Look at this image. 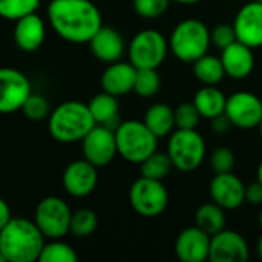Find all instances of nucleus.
I'll list each match as a JSON object with an SVG mask.
<instances>
[{
	"label": "nucleus",
	"instance_id": "nucleus-1",
	"mask_svg": "<svg viewBox=\"0 0 262 262\" xmlns=\"http://www.w3.org/2000/svg\"><path fill=\"white\" fill-rule=\"evenodd\" d=\"M48 18L52 29L72 43H89L103 26L100 9L91 0H51Z\"/></svg>",
	"mask_w": 262,
	"mask_h": 262
},
{
	"label": "nucleus",
	"instance_id": "nucleus-2",
	"mask_svg": "<svg viewBox=\"0 0 262 262\" xmlns=\"http://www.w3.org/2000/svg\"><path fill=\"white\" fill-rule=\"evenodd\" d=\"M45 236L34 221L11 218L0 230V252L8 262L38 261Z\"/></svg>",
	"mask_w": 262,
	"mask_h": 262
},
{
	"label": "nucleus",
	"instance_id": "nucleus-3",
	"mask_svg": "<svg viewBox=\"0 0 262 262\" xmlns=\"http://www.w3.org/2000/svg\"><path fill=\"white\" fill-rule=\"evenodd\" d=\"M89 106L81 101H64L49 114V134L60 143L81 141L95 126Z\"/></svg>",
	"mask_w": 262,
	"mask_h": 262
},
{
	"label": "nucleus",
	"instance_id": "nucleus-4",
	"mask_svg": "<svg viewBox=\"0 0 262 262\" xmlns=\"http://www.w3.org/2000/svg\"><path fill=\"white\" fill-rule=\"evenodd\" d=\"M210 29L198 18L180 21L169 38V51L183 63H193L210 48Z\"/></svg>",
	"mask_w": 262,
	"mask_h": 262
},
{
	"label": "nucleus",
	"instance_id": "nucleus-5",
	"mask_svg": "<svg viewBox=\"0 0 262 262\" xmlns=\"http://www.w3.org/2000/svg\"><path fill=\"white\" fill-rule=\"evenodd\" d=\"M117 150L129 163L140 164L158 147V138L144 124V121L127 120L115 129Z\"/></svg>",
	"mask_w": 262,
	"mask_h": 262
},
{
	"label": "nucleus",
	"instance_id": "nucleus-6",
	"mask_svg": "<svg viewBox=\"0 0 262 262\" xmlns=\"http://www.w3.org/2000/svg\"><path fill=\"white\" fill-rule=\"evenodd\" d=\"M206 141L196 129H175L167 143V155L175 169L196 170L206 158Z\"/></svg>",
	"mask_w": 262,
	"mask_h": 262
},
{
	"label": "nucleus",
	"instance_id": "nucleus-7",
	"mask_svg": "<svg viewBox=\"0 0 262 262\" xmlns=\"http://www.w3.org/2000/svg\"><path fill=\"white\" fill-rule=\"evenodd\" d=\"M169 52V40L157 29L140 31L129 45V61L137 69H158Z\"/></svg>",
	"mask_w": 262,
	"mask_h": 262
},
{
	"label": "nucleus",
	"instance_id": "nucleus-8",
	"mask_svg": "<svg viewBox=\"0 0 262 262\" xmlns=\"http://www.w3.org/2000/svg\"><path fill=\"white\" fill-rule=\"evenodd\" d=\"M129 201L140 216L157 218L167 209L169 193L163 181L140 177L129 189Z\"/></svg>",
	"mask_w": 262,
	"mask_h": 262
},
{
	"label": "nucleus",
	"instance_id": "nucleus-9",
	"mask_svg": "<svg viewBox=\"0 0 262 262\" xmlns=\"http://www.w3.org/2000/svg\"><path fill=\"white\" fill-rule=\"evenodd\" d=\"M71 216L72 212L66 201L58 196H46L35 207L34 223L45 238L60 239L69 233Z\"/></svg>",
	"mask_w": 262,
	"mask_h": 262
},
{
	"label": "nucleus",
	"instance_id": "nucleus-10",
	"mask_svg": "<svg viewBox=\"0 0 262 262\" xmlns=\"http://www.w3.org/2000/svg\"><path fill=\"white\" fill-rule=\"evenodd\" d=\"M81 149L84 160L95 167H104L111 164L118 154L115 130L103 124H95L81 140Z\"/></svg>",
	"mask_w": 262,
	"mask_h": 262
},
{
	"label": "nucleus",
	"instance_id": "nucleus-11",
	"mask_svg": "<svg viewBox=\"0 0 262 262\" xmlns=\"http://www.w3.org/2000/svg\"><path fill=\"white\" fill-rule=\"evenodd\" d=\"M224 112L235 127L255 129L262 120V100L252 92L239 91L227 97Z\"/></svg>",
	"mask_w": 262,
	"mask_h": 262
},
{
	"label": "nucleus",
	"instance_id": "nucleus-12",
	"mask_svg": "<svg viewBox=\"0 0 262 262\" xmlns=\"http://www.w3.org/2000/svg\"><path fill=\"white\" fill-rule=\"evenodd\" d=\"M31 95L28 77L14 68H0V114L20 111Z\"/></svg>",
	"mask_w": 262,
	"mask_h": 262
},
{
	"label": "nucleus",
	"instance_id": "nucleus-13",
	"mask_svg": "<svg viewBox=\"0 0 262 262\" xmlns=\"http://www.w3.org/2000/svg\"><path fill=\"white\" fill-rule=\"evenodd\" d=\"M249 244L235 230H221L210 236L209 259L212 262H244L249 259Z\"/></svg>",
	"mask_w": 262,
	"mask_h": 262
},
{
	"label": "nucleus",
	"instance_id": "nucleus-14",
	"mask_svg": "<svg viewBox=\"0 0 262 262\" xmlns=\"http://www.w3.org/2000/svg\"><path fill=\"white\" fill-rule=\"evenodd\" d=\"M210 198L224 210H235L246 203V184L233 173H215L209 186Z\"/></svg>",
	"mask_w": 262,
	"mask_h": 262
},
{
	"label": "nucleus",
	"instance_id": "nucleus-15",
	"mask_svg": "<svg viewBox=\"0 0 262 262\" xmlns=\"http://www.w3.org/2000/svg\"><path fill=\"white\" fill-rule=\"evenodd\" d=\"M98 167L88 160H77L68 164L63 173L64 190L75 198H84L91 195L98 184Z\"/></svg>",
	"mask_w": 262,
	"mask_h": 262
},
{
	"label": "nucleus",
	"instance_id": "nucleus-16",
	"mask_svg": "<svg viewBox=\"0 0 262 262\" xmlns=\"http://www.w3.org/2000/svg\"><path fill=\"white\" fill-rule=\"evenodd\" d=\"M233 28L238 41L252 49L262 46V3L252 0L246 3L236 14Z\"/></svg>",
	"mask_w": 262,
	"mask_h": 262
},
{
	"label": "nucleus",
	"instance_id": "nucleus-17",
	"mask_svg": "<svg viewBox=\"0 0 262 262\" xmlns=\"http://www.w3.org/2000/svg\"><path fill=\"white\" fill-rule=\"evenodd\" d=\"M210 235L200 227L184 229L175 241V255L183 262H203L209 259Z\"/></svg>",
	"mask_w": 262,
	"mask_h": 262
},
{
	"label": "nucleus",
	"instance_id": "nucleus-18",
	"mask_svg": "<svg viewBox=\"0 0 262 262\" xmlns=\"http://www.w3.org/2000/svg\"><path fill=\"white\" fill-rule=\"evenodd\" d=\"M221 61L226 71V75L233 80L247 78L255 68L253 49L241 41H235L230 46L221 49Z\"/></svg>",
	"mask_w": 262,
	"mask_h": 262
},
{
	"label": "nucleus",
	"instance_id": "nucleus-19",
	"mask_svg": "<svg viewBox=\"0 0 262 262\" xmlns=\"http://www.w3.org/2000/svg\"><path fill=\"white\" fill-rule=\"evenodd\" d=\"M137 68L129 61H114L104 69L101 75V88L104 92L112 94L115 97L126 95L134 91Z\"/></svg>",
	"mask_w": 262,
	"mask_h": 262
},
{
	"label": "nucleus",
	"instance_id": "nucleus-20",
	"mask_svg": "<svg viewBox=\"0 0 262 262\" xmlns=\"http://www.w3.org/2000/svg\"><path fill=\"white\" fill-rule=\"evenodd\" d=\"M89 45L92 54L104 63L118 61L124 54V40L121 34L111 26H101L91 38Z\"/></svg>",
	"mask_w": 262,
	"mask_h": 262
},
{
	"label": "nucleus",
	"instance_id": "nucleus-21",
	"mask_svg": "<svg viewBox=\"0 0 262 262\" xmlns=\"http://www.w3.org/2000/svg\"><path fill=\"white\" fill-rule=\"evenodd\" d=\"M45 34H46L45 21L35 12L15 20L14 40L21 51L32 52L38 49L45 40Z\"/></svg>",
	"mask_w": 262,
	"mask_h": 262
},
{
	"label": "nucleus",
	"instance_id": "nucleus-22",
	"mask_svg": "<svg viewBox=\"0 0 262 262\" xmlns=\"http://www.w3.org/2000/svg\"><path fill=\"white\" fill-rule=\"evenodd\" d=\"M89 111L95 120L97 124H103L107 126L111 129H117L118 123V101L117 97L107 92H101L97 94L95 97H92V100L88 103Z\"/></svg>",
	"mask_w": 262,
	"mask_h": 262
},
{
	"label": "nucleus",
	"instance_id": "nucleus-23",
	"mask_svg": "<svg viewBox=\"0 0 262 262\" xmlns=\"http://www.w3.org/2000/svg\"><path fill=\"white\" fill-rule=\"evenodd\" d=\"M143 121L160 140L175 130V111L169 104L157 103L146 111Z\"/></svg>",
	"mask_w": 262,
	"mask_h": 262
},
{
	"label": "nucleus",
	"instance_id": "nucleus-24",
	"mask_svg": "<svg viewBox=\"0 0 262 262\" xmlns=\"http://www.w3.org/2000/svg\"><path fill=\"white\" fill-rule=\"evenodd\" d=\"M193 103L203 118L212 120L226 111L227 97L216 86H203L193 97Z\"/></svg>",
	"mask_w": 262,
	"mask_h": 262
},
{
	"label": "nucleus",
	"instance_id": "nucleus-25",
	"mask_svg": "<svg viewBox=\"0 0 262 262\" xmlns=\"http://www.w3.org/2000/svg\"><path fill=\"white\" fill-rule=\"evenodd\" d=\"M226 224H227L226 210L213 201L200 206L195 212V226L210 236L224 230Z\"/></svg>",
	"mask_w": 262,
	"mask_h": 262
},
{
	"label": "nucleus",
	"instance_id": "nucleus-26",
	"mask_svg": "<svg viewBox=\"0 0 262 262\" xmlns=\"http://www.w3.org/2000/svg\"><path fill=\"white\" fill-rule=\"evenodd\" d=\"M192 64H193L195 78L204 86H216L226 77V71L220 57L206 54L196 61H193Z\"/></svg>",
	"mask_w": 262,
	"mask_h": 262
},
{
	"label": "nucleus",
	"instance_id": "nucleus-27",
	"mask_svg": "<svg viewBox=\"0 0 262 262\" xmlns=\"http://www.w3.org/2000/svg\"><path fill=\"white\" fill-rule=\"evenodd\" d=\"M172 169H173V164H172L167 152L164 154V152L155 150L144 161L140 163L141 177H146L150 180H158V181H163L170 173Z\"/></svg>",
	"mask_w": 262,
	"mask_h": 262
},
{
	"label": "nucleus",
	"instance_id": "nucleus-28",
	"mask_svg": "<svg viewBox=\"0 0 262 262\" xmlns=\"http://www.w3.org/2000/svg\"><path fill=\"white\" fill-rule=\"evenodd\" d=\"M97 226H98V218L94 210L78 209V210L72 212L69 233H72L74 236H78V238H86L97 230Z\"/></svg>",
	"mask_w": 262,
	"mask_h": 262
},
{
	"label": "nucleus",
	"instance_id": "nucleus-29",
	"mask_svg": "<svg viewBox=\"0 0 262 262\" xmlns=\"http://www.w3.org/2000/svg\"><path fill=\"white\" fill-rule=\"evenodd\" d=\"M77 259L78 256L75 250L69 244L58 239H52L51 243L45 244L38 256L40 262H77Z\"/></svg>",
	"mask_w": 262,
	"mask_h": 262
},
{
	"label": "nucleus",
	"instance_id": "nucleus-30",
	"mask_svg": "<svg viewBox=\"0 0 262 262\" xmlns=\"http://www.w3.org/2000/svg\"><path fill=\"white\" fill-rule=\"evenodd\" d=\"M161 88V78L157 69H137L134 92L143 98L154 97Z\"/></svg>",
	"mask_w": 262,
	"mask_h": 262
},
{
	"label": "nucleus",
	"instance_id": "nucleus-31",
	"mask_svg": "<svg viewBox=\"0 0 262 262\" xmlns=\"http://www.w3.org/2000/svg\"><path fill=\"white\" fill-rule=\"evenodd\" d=\"M38 6L40 0H0V17L15 21L35 12Z\"/></svg>",
	"mask_w": 262,
	"mask_h": 262
},
{
	"label": "nucleus",
	"instance_id": "nucleus-32",
	"mask_svg": "<svg viewBox=\"0 0 262 262\" xmlns=\"http://www.w3.org/2000/svg\"><path fill=\"white\" fill-rule=\"evenodd\" d=\"M175 111V129H196L203 118L193 101L181 103Z\"/></svg>",
	"mask_w": 262,
	"mask_h": 262
},
{
	"label": "nucleus",
	"instance_id": "nucleus-33",
	"mask_svg": "<svg viewBox=\"0 0 262 262\" xmlns=\"http://www.w3.org/2000/svg\"><path fill=\"white\" fill-rule=\"evenodd\" d=\"M23 114L26 115V118L34 120V121H40L49 117L51 114V106L48 98H45L40 94H32L26 98L23 107H21Z\"/></svg>",
	"mask_w": 262,
	"mask_h": 262
},
{
	"label": "nucleus",
	"instance_id": "nucleus-34",
	"mask_svg": "<svg viewBox=\"0 0 262 262\" xmlns=\"http://www.w3.org/2000/svg\"><path fill=\"white\" fill-rule=\"evenodd\" d=\"M172 0H134L135 12L147 20H154L161 17L170 6Z\"/></svg>",
	"mask_w": 262,
	"mask_h": 262
},
{
	"label": "nucleus",
	"instance_id": "nucleus-35",
	"mask_svg": "<svg viewBox=\"0 0 262 262\" xmlns=\"http://www.w3.org/2000/svg\"><path fill=\"white\" fill-rule=\"evenodd\" d=\"M235 154L230 147H216L210 155V167L215 173H227L235 167Z\"/></svg>",
	"mask_w": 262,
	"mask_h": 262
},
{
	"label": "nucleus",
	"instance_id": "nucleus-36",
	"mask_svg": "<svg viewBox=\"0 0 262 262\" xmlns=\"http://www.w3.org/2000/svg\"><path fill=\"white\" fill-rule=\"evenodd\" d=\"M238 38H236V32H235L233 25L220 23L213 29H210V41H212V45H215L220 49L230 46Z\"/></svg>",
	"mask_w": 262,
	"mask_h": 262
},
{
	"label": "nucleus",
	"instance_id": "nucleus-37",
	"mask_svg": "<svg viewBox=\"0 0 262 262\" xmlns=\"http://www.w3.org/2000/svg\"><path fill=\"white\" fill-rule=\"evenodd\" d=\"M246 203H250L252 206H262V184L258 180L246 186Z\"/></svg>",
	"mask_w": 262,
	"mask_h": 262
},
{
	"label": "nucleus",
	"instance_id": "nucleus-38",
	"mask_svg": "<svg viewBox=\"0 0 262 262\" xmlns=\"http://www.w3.org/2000/svg\"><path fill=\"white\" fill-rule=\"evenodd\" d=\"M232 126H233V124H232V121L229 120V117L226 115V112H223V114H220V115H216V117H213V118L210 120V127H212V130L216 132V134H226V132L230 130Z\"/></svg>",
	"mask_w": 262,
	"mask_h": 262
},
{
	"label": "nucleus",
	"instance_id": "nucleus-39",
	"mask_svg": "<svg viewBox=\"0 0 262 262\" xmlns=\"http://www.w3.org/2000/svg\"><path fill=\"white\" fill-rule=\"evenodd\" d=\"M11 218L12 216H11V209H9L8 203L3 198H0V230L8 224V221Z\"/></svg>",
	"mask_w": 262,
	"mask_h": 262
},
{
	"label": "nucleus",
	"instance_id": "nucleus-40",
	"mask_svg": "<svg viewBox=\"0 0 262 262\" xmlns=\"http://www.w3.org/2000/svg\"><path fill=\"white\" fill-rule=\"evenodd\" d=\"M256 253H258V258L262 261V235L256 241Z\"/></svg>",
	"mask_w": 262,
	"mask_h": 262
},
{
	"label": "nucleus",
	"instance_id": "nucleus-41",
	"mask_svg": "<svg viewBox=\"0 0 262 262\" xmlns=\"http://www.w3.org/2000/svg\"><path fill=\"white\" fill-rule=\"evenodd\" d=\"M172 2H177V3H181V5H193V3H198L201 0H172Z\"/></svg>",
	"mask_w": 262,
	"mask_h": 262
},
{
	"label": "nucleus",
	"instance_id": "nucleus-42",
	"mask_svg": "<svg viewBox=\"0 0 262 262\" xmlns=\"http://www.w3.org/2000/svg\"><path fill=\"white\" fill-rule=\"evenodd\" d=\"M256 180L262 184V160L261 163H259V166H258V170H256Z\"/></svg>",
	"mask_w": 262,
	"mask_h": 262
},
{
	"label": "nucleus",
	"instance_id": "nucleus-43",
	"mask_svg": "<svg viewBox=\"0 0 262 262\" xmlns=\"http://www.w3.org/2000/svg\"><path fill=\"white\" fill-rule=\"evenodd\" d=\"M0 262H8L6 261V258L3 256V253H2V252H0Z\"/></svg>",
	"mask_w": 262,
	"mask_h": 262
},
{
	"label": "nucleus",
	"instance_id": "nucleus-44",
	"mask_svg": "<svg viewBox=\"0 0 262 262\" xmlns=\"http://www.w3.org/2000/svg\"><path fill=\"white\" fill-rule=\"evenodd\" d=\"M259 226H261V229H262V206H261V212H259Z\"/></svg>",
	"mask_w": 262,
	"mask_h": 262
},
{
	"label": "nucleus",
	"instance_id": "nucleus-45",
	"mask_svg": "<svg viewBox=\"0 0 262 262\" xmlns=\"http://www.w3.org/2000/svg\"><path fill=\"white\" fill-rule=\"evenodd\" d=\"M258 127H259V134H261V138H262V120H261V123H259V126H258Z\"/></svg>",
	"mask_w": 262,
	"mask_h": 262
},
{
	"label": "nucleus",
	"instance_id": "nucleus-46",
	"mask_svg": "<svg viewBox=\"0 0 262 262\" xmlns=\"http://www.w3.org/2000/svg\"><path fill=\"white\" fill-rule=\"evenodd\" d=\"M256 2H261V3H262V0H256Z\"/></svg>",
	"mask_w": 262,
	"mask_h": 262
}]
</instances>
